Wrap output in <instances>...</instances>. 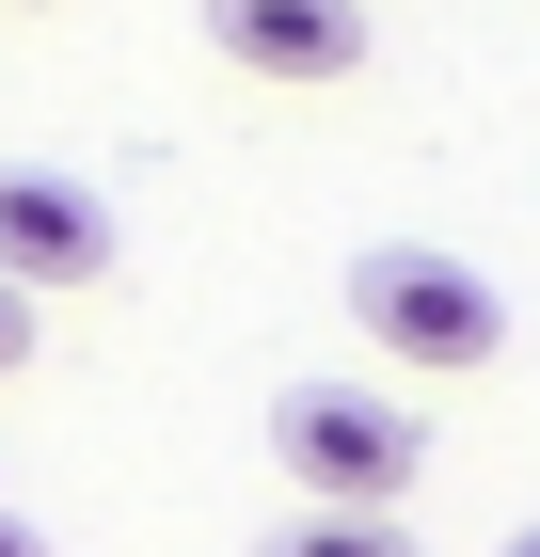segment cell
I'll return each instance as SVG.
<instances>
[{"label":"cell","instance_id":"cell-3","mask_svg":"<svg viewBox=\"0 0 540 557\" xmlns=\"http://www.w3.org/2000/svg\"><path fill=\"white\" fill-rule=\"evenodd\" d=\"M0 287H112V208H96L80 175H33L0 160Z\"/></svg>","mask_w":540,"mask_h":557},{"label":"cell","instance_id":"cell-5","mask_svg":"<svg viewBox=\"0 0 540 557\" xmlns=\"http://www.w3.org/2000/svg\"><path fill=\"white\" fill-rule=\"evenodd\" d=\"M254 557H414V542H398V510H287Z\"/></svg>","mask_w":540,"mask_h":557},{"label":"cell","instance_id":"cell-6","mask_svg":"<svg viewBox=\"0 0 540 557\" xmlns=\"http://www.w3.org/2000/svg\"><path fill=\"white\" fill-rule=\"evenodd\" d=\"M16 367H33V302L0 287V383H16Z\"/></svg>","mask_w":540,"mask_h":557},{"label":"cell","instance_id":"cell-8","mask_svg":"<svg viewBox=\"0 0 540 557\" xmlns=\"http://www.w3.org/2000/svg\"><path fill=\"white\" fill-rule=\"evenodd\" d=\"M508 557H540V525H525V542H508Z\"/></svg>","mask_w":540,"mask_h":557},{"label":"cell","instance_id":"cell-7","mask_svg":"<svg viewBox=\"0 0 540 557\" xmlns=\"http://www.w3.org/2000/svg\"><path fill=\"white\" fill-rule=\"evenodd\" d=\"M0 557H48V542H33V525H16V510H0Z\"/></svg>","mask_w":540,"mask_h":557},{"label":"cell","instance_id":"cell-2","mask_svg":"<svg viewBox=\"0 0 540 557\" xmlns=\"http://www.w3.org/2000/svg\"><path fill=\"white\" fill-rule=\"evenodd\" d=\"M271 446H287L302 510H398L414 462H429V430L398 414V398H366V383H287L271 398Z\"/></svg>","mask_w":540,"mask_h":557},{"label":"cell","instance_id":"cell-1","mask_svg":"<svg viewBox=\"0 0 540 557\" xmlns=\"http://www.w3.org/2000/svg\"><path fill=\"white\" fill-rule=\"evenodd\" d=\"M350 335L398 350V367H429V383H461V367L508 350V302L461 256H429V239H381V256H350Z\"/></svg>","mask_w":540,"mask_h":557},{"label":"cell","instance_id":"cell-4","mask_svg":"<svg viewBox=\"0 0 540 557\" xmlns=\"http://www.w3.org/2000/svg\"><path fill=\"white\" fill-rule=\"evenodd\" d=\"M208 48L239 81H350L366 64V0H208Z\"/></svg>","mask_w":540,"mask_h":557}]
</instances>
